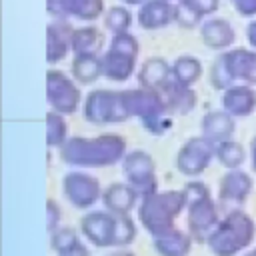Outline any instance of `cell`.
Masks as SVG:
<instances>
[{
	"mask_svg": "<svg viewBox=\"0 0 256 256\" xmlns=\"http://www.w3.org/2000/svg\"><path fill=\"white\" fill-rule=\"evenodd\" d=\"M126 140L120 134H100L94 138L74 136L60 148V158L76 168H106L124 160Z\"/></svg>",
	"mask_w": 256,
	"mask_h": 256,
	"instance_id": "cell-1",
	"label": "cell"
},
{
	"mask_svg": "<svg viewBox=\"0 0 256 256\" xmlns=\"http://www.w3.org/2000/svg\"><path fill=\"white\" fill-rule=\"evenodd\" d=\"M80 234L96 248H120L134 242L136 224L130 214L90 210L80 218Z\"/></svg>",
	"mask_w": 256,
	"mask_h": 256,
	"instance_id": "cell-2",
	"label": "cell"
},
{
	"mask_svg": "<svg viewBox=\"0 0 256 256\" xmlns=\"http://www.w3.org/2000/svg\"><path fill=\"white\" fill-rule=\"evenodd\" d=\"M256 236V224L242 208H232L212 230L206 244L214 256H238Z\"/></svg>",
	"mask_w": 256,
	"mask_h": 256,
	"instance_id": "cell-3",
	"label": "cell"
},
{
	"mask_svg": "<svg viewBox=\"0 0 256 256\" xmlns=\"http://www.w3.org/2000/svg\"><path fill=\"white\" fill-rule=\"evenodd\" d=\"M186 192L184 190H156L148 196H142L138 204V220L144 230L154 236L174 226V220L186 208Z\"/></svg>",
	"mask_w": 256,
	"mask_h": 256,
	"instance_id": "cell-4",
	"label": "cell"
},
{
	"mask_svg": "<svg viewBox=\"0 0 256 256\" xmlns=\"http://www.w3.org/2000/svg\"><path fill=\"white\" fill-rule=\"evenodd\" d=\"M182 190L186 192V200H188V204H186V208H188V234L192 236L194 242L206 244L208 236L212 234V230L220 222L218 208L210 196V190L200 180L188 182Z\"/></svg>",
	"mask_w": 256,
	"mask_h": 256,
	"instance_id": "cell-5",
	"label": "cell"
},
{
	"mask_svg": "<svg viewBox=\"0 0 256 256\" xmlns=\"http://www.w3.org/2000/svg\"><path fill=\"white\" fill-rule=\"evenodd\" d=\"M126 102L130 116H138L150 134L160 136L170 128V110L162 100L160 92L148 88L128 90Z\"/></svg>",
	"mask_w": 256,
	"mask_h": 256,
	"instance_id": "cell-6",
	"label": "cell"
},
{
	"mask_svg": "<svg viewBox=\"0 0 256 256\" xmlns=\"http://www.w3.org/2000/svg\"><path fill=\"white\" fill-rule=\"evenodd\" d=\"M82 114L88 122L104 126L118 124L130 118L126 92H110V90H94L86 96Z\"/></svg>",
	"mask_w": 256,
	"mask_h": 256,
	"instance_id": "cell-7",
	"label": "cell"
},
{
	"mask_svg": "<svg viewBox=\"0 0 256 256\" xmlns=\"http://www.w3.org/2000/svg\"><path fill=\"white\" fill-rule=\"evenodd\" d=\"M138 54V42L128 32H120L114 36L110 50L102 58L104 76L116 82H124L134 72V62Z\"/></svg>",
	"mask_w": 256,
	"mask_h": 256,
	"instance_id": "cell-8",
	"label": "cell"
},
{
	"mask_svg": "<svg viewBox=\"0 0 256 256\" xmlns=\"http://www.w3.org/2000/svg\"><path fill=\"white\" fill-rule=\"evenodd\" d=\"M122 174L126 182L140 194L148 196L158 190L156 164L152 156L144 150H130L122 160Z\"/></svg>",
	"mask_w": 256,
	"mask_h": 256,
	"instance_id": "cell-9",
	"label": "cell"
},
{
	"mask_svg": "<svg viewBox=\"0 0 256 256\" xmlns=\"http://www.w3.org/2000/svg\"><path fill=\"white\" fill-rule=\"evenodd\" d=\"M62 192H64V198L68 200L70 206H74L78 210H88L98 200H102L104 190H102L96 176L82 172V170H74V172L64 174Z\"/></svg>",
	"mask_w": 256,
	"mask_h": 256,
	"instance_id": "cell-10",
	"label": "cell"
},
{
	"mask_svg": "<svg viewBox=\"0 0 256 256\" xmlns=\"http://www.w3.org/2000/svg\"><path fill=\"white\" fill-rule=\"evenodd\" d=\"M216 156V144L204 136H194L176 154V170L184 176H200Z\"/></svg>",
	"mask_w": 256,
	"mask_h": 256,
	"instance_id": "cell-11",
	"label": "cell"
},
{
	"mask_svg": "<svg viewBox=\"0 0 256 256\" xmlns=\"http://www.w3.org/2000/svg\"><path fill=\"white\" fill-rule=\"evenodd\" d=\"M46 94L50 108L60 114H74L80 104V90L60 70H50L46 74Z\"/></svg>",
	"mask_w": 256,
	"mask_h": 256,
	"instance_id": "cell-12",
	"label": "cell"
},
{
	"mask_svg": "<svg viewBox=\"0 0 256 256\" xmlns=\"http://www.w3.org/2000/svg\"><path fill=\"white\" fill-rule=\"evenodd\" d=\"M252 186H254V182H252L250 174L242 172L240 168L228 170L218 182V198L226 206L240 208L248 200Z\"/></svg>",
	"mask_w": 256,
	"mask_h": 256,
	"instance_id": "cell-13",
	"label": "cell"
},
{
	"mask_svg": "<svg viewBox=\"0 0 256 256\" xmlns=\"http://www.w3.org/2000/svg\"><path fill=\"white\" fill-rule=\"evenodd\" d=\"M222 58H224L234 82L240 80V82H246L248 86L256 84V52L236 48V50L224 52Z\"/></svg>",
	"mask_w": 256,
	"mask_h": 256,
	"instance_id": "cell-14",
	"label": "cell"
},
{
	"mask_svg": "<svg viewBox=\"0 0 256 256\" xmlns=\"http://www.w3.org/2000/svg\"><path fill=\"white\" fill-rule=\"evenodd\" d=\"M138 192L128 182H114L104 188L102 204L106 210L116 214H130L138 204Z\"/></svg>",
	"mask_w": 256,
	"mask_h": 256,
	"instance_id": "cell-15",
	"label": "cell"
},
{
	"mask_svg": "<svg viewBox=\"0 0 256 256\" xmlns=\"http://www.w3.org/2000/svg\"><path fill=\"white\" fill-rule=\"evenodd\" d=\"M152 246L160 256H188L192 250V236L172 226L160 234H154Z\"/></svg>",
	"mask_w": 256,
	"mask_h": 256,
	"instance_id": "cell-16",
	"label": "cell"
},
{
	"mask_svg": "<svg viewBox=\"0 0 256 256\" xmlns=\"http://www.w3.org/2000/svg\"><path fill=\"white\" fill-rule=\"evenodd\" d=\"M220 102H222V108L228 114L244 118V116H250L256 108V92L248 84L246 86H242V84L240 86H230V88L224 90Z\"/></svg>",
	"mask_w": 256,
	"mask_h": 256,
	"instance_id": "cell-17",
	"label": "cell"
},
{
	"mask_svg": "<svg viewBox=\"0 0 256 256\" xmlns=\"http://www.w3.org/2000/svg\"><path fill=\"white\" fill-rule=\"evenodd\" d=\"M160 96L166 102L168 110L174 112V114H188L196 106V94L190 90V86L180 84L174 76L160 90Z\"/></svg>",
	"mask_w": 256,
	"mask_h": 256,
	"instance_id": "cell-18",
	"label": "cell"
},
{
	"mask_svg": "<svg viewBox=\"0 0 256 256\" xmlns=\"http://www.w3.org/2000/svg\"><path fill=\"white\" fill-rule=\"evenodd\" d=\"M48 10L54 16L94 20L102 12V0H48Z\"/></svg>",
	"mask_w": 256,
	"mask_h": 256,
	"instance_id": "cell-19",
	"label": "cell"
},
{
	"mask_svg": "<svg viewBox=\"0 0 256 256\" xmlns=\"http://www.w3.org/2000/svg\"><path fill=\"white\" fill-rule=\"evenodd\" d=\"M234 134V116L226 110H212L202 118V136L218 144L230 140Z\"/></svg>",
	"mask_w": 256,
	"mask_h": 256,
	"instance_id": "cell-20",
	"label": "cell"
},
{
	"mask_svg": "<svg viewBox=\"0 0 256 256\" xmlns=\"http://www.w3.org/2000/svg\"><path fill=\"white\" fill-rule=\"evenodd\" d=\"M170 78H172V68L162 58H148L138 74L142 88L156 90V92H160Z\"/></svg>",
	"mask_w": 256,
	"mask_h": 256,
	"instance_id": "cell-21",
	"label": "cell"
},
{
	"mask_svg": "<svg viewBox=\"0 0 256 256\" xmlns=\"http://www.w3.org/2000/svg\"><path fill=\"white\" fill-rule=\"evenodd\" d=\"M172 20H176V6L166 0H152L140 10V24L148 30L166 26Z\"/></svg>",
	"mask_w": 256,
	"mask_h": 256,
	"instance_id": "cell-22",
	"label": "cell"
},
{
	"mask_svg": "<svg viewBox=\"0 0 256 256\" xmlns=\"http://www.w3.org/2000/svg\"><path fill=\"white\" fill-rule=\"evenodd\" d=\"M70 40H72V32L66 28V24L54 22L48 26V52H46V56H48L50 64L60 62L68 54V48H72Z\"/></svg>",
	"mask_w": 256,
	"mask_h": 256,
	"instance_id": "cell-23",
	"label": "cell"
},
{
	"mask_svg": "<svg viewBox=\"0 0 256 256\" xmlns=\"http://www.w3.org/2000/svg\"><path fill=\"white\" fill-rule=\"evenodd\" d=\"M72 74L80 84H92L100 76H104L102 60L96 58V54H76L72 62Z\"/></svg>",
	"mask_w": 256,
	"mask_h": 256,
	"instance_id": "cell-24",
	"label": "cell"
},
{
	"mask_svg": "<svg viewBox=\"0 0 256 256\" xmlns=\"http://www.w3.org/2000/svg\"><path fill=\"white\" fill-rule=\"evenodd\" d=\"M202 40L210 48H228L234 42V32L228 22L224 20H210L202 28Z\"/></svg>",
	"mask_w": 256,
	"mask_h": 256,
	"instance_id": "cell-25",
	"label": "cell"
},
{
	"mask_svg": "<svg viewBox=\"0 0 256 256\" xmlns=\"http://www.w3.org/2000/svg\"><path fill=\"white\" fill-rule=\"evenodd\" d=\"M104 44V36L96 28H80L72 30L70 46L76 54H96Z\"/></svg>",
	"mask_w": 256,
	"mask_h": 256,
	"instance_id": "cell-26",
	"label": "cell"
},
{
	"mask_svg": "<svg viewBox=\"0 0 256 256\" xmlns=\"http://www.w3.org/2000/svg\"><path fill=\"white\" fill-rule=\"evenodd\" d=\"M172 76L184 84V86H192L200 76H202V64L198 58L194 56H180L174 66H172Z\"/></svg>",
	"mask_w": 256,
	"mask_h": 256,
	"instance_id": "cell-27",
	"label": "cell"
},
{
	"mask_svg": "<svg viewBox=\"0 0 256 256\" xmlns=\"http://www.w3.org/2000/svg\"><path fill=\"white\" fill-rule=\"evenodd\" d=\"M216 158L224 168L234 170V168H240L244 164L246 150L234 140H224V142L216 144Z\"/></svg>",
	"mask_w": 256,
	"mask_h": 256,
	"instance_id": "cell-28",
	"label": "cell"
},
{
	"mask_svg": "<svg viewBox=\"0 0 256 256\" xmlns=\"http://www.w3.org/2000/svg\"><path fill=\"white\" fill-rule=\"evenodd\" d=\"M68 124L64 120V114L52 110L46 114V142L52 148H62L68 140Z\"/></svg>",
	"mask_w": 256,
	"mask_h": 256,
	"instance_id": "cell-29",
	"label": "cell"
},
{
	"mask_svg": "<svg viewBox=\"0 0 256 256\" xmlns=\"http://www.w3.org/2000/svg\"><path fill=\"white\" fill-rule=\"evenodd\" d=\"M218 6V0H182V4L178 8L186 10L190 14V20H192V26L204 16V14H212Z\"/></svg>",
	"mask_w": 256,
	"mask_h": 256,
	"instance_id": "cell-30",
	"label": "cell"
},
{
	"mask_svg": "<svg viewBox=\"0 0 256 256\" xmlns=\"http://www.w3.org/2000/svg\"><path fill=\"white\" fill-rule=\"evenodd\" d=\"M76 242H78V232L70 226H60L58 230L50 232V248L54 252H60V250L76 244Z\"/></svg>",
	"mask_w": 256,
	"mask_h": 256,
	"instance_id": "cell-31",
	"label": "cell"
},
{
	"mask_svg": "<svg viewBox=\"0 0 256 256\" xmlns=\"http://www.w3.org/2000/svg\"><path fill=\"white\" fill-rule=\"evenodd\" d=\"M130 22H132V18H130V14L124 8H112L110 14H108V18H106V26L112 32H116V34L126 32V28L130 26Z\"/></svg>",
	"mask_w": 256,
	"mask_h": 256,
	"instance_id": "cell-32",
	"label": "cell"
},
{
	"mask_svg": "<svg viewBox=\"0 0 256 256\" xmlns=\"http://www.w3.org/2000/svg\"><path fill=\"white\" fill-rule=\"evenodd\" d=\"M60 218H62V208L54 198H50L46 202V228H48V232H54L60 228Z\"/></svg>",
	"mask_w": 256,
	"mask_h": 256,
	"instance_id": "cell-33",
	"label": "cell"
},
{
	"mask_svg": "<svg viewBox=\"0 0 256 256\" xmlns=\"http://www.w3.org/2000/svg\"><path fill=\"white\" fill-rule=\"evenodd\" d=\"M56 254L58 256H90V250L78 240L76 244H72V246H68V248H64V250H60Z\"/></svg>",
	"mask_w": 256,
	"mask_h": 256,
	"instance_id": "cell-34",
	"label": "cell"
},
{
	"mask_svg": "<svg viewBox=\"0 0 256 256\" xmlns=\"http://www.w3.org/2000/svg\"><path fill=\"white\" fill-rule=\"evenodd\" d=\"M248 42H250V44L256 48V20H254V22L248 26Z\"/></svg>",
	"mask_w": 256,
	"mask_h": 256,
	"instance_id": "cell-35",
	"label": "cell"
},
{
	"mask_svg": "<svg viewBox=\"0 0 256 256\" xmlns=\"http://www.w3.org/2000/svg\"><path fill=\"white\" fill-rule=\"evenodd\" d=\"M250 162H252V170L256 172V136L250 142Z\"/></svg>",
	"mask_w": 256,
	"mask_h": 256,
	"instance_id": "cell-36",
	"label": "cell"
},
{
	"mask_svg": "<svg viewBox=\"0 0 256 256\" xmlns=\"http://www.w3.org/2000/svg\"><path fill=\"white\" fill-rule=\"evenodd\" d=\"M106 256H134L130 252H112V254H106Z\"/></svg>",
	"mask_w": 256,
	"mask_h": 256,
	"instance_id": "cell-37",
	"label": "cell"
},
{
	"mask_svg": "<svg viewBox=\"0 0 256 256\" xmlns=\"http://www.w3.org/2000/svg\"><path fill=\"white\" fill-rule=\"evenodd\" d=\"M242 256H256V248H252V250H248V252H244Z\"/></svg>",
	"mask_w": 256,
	"mask_h": 256,
	"instance_id": "cell-38",
	"label": "cell"
}]
</instances>
